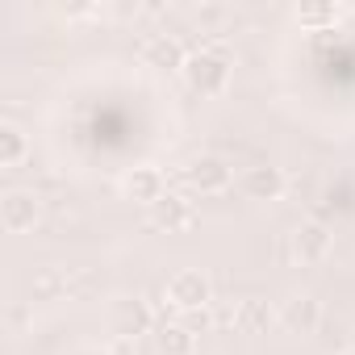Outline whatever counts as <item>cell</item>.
<instances>
[{
    "label": "cell",
    "instance_id": "cell-14",
    "mask_svg": "<svg viewBox=\"0 0 355 355\" xmlns=\"http://www.w3.org/2000/svg\"><path fill=\"white\" fill-rule=\"evenodd\" d=\"M30 155V138L17 121H0V167H21Z\"/></svg>",
    "mask_w": 355,
    "mask_h": 355
},
{
    "label": "cell",
    "instance_id": "cell-7",
    "mask_svg": "<svg viewBox=\"0 0 355 355\" xmlns=\"http://www.w3.org/2000/svg\"><path fill=\"white\" fill-rule=\"evenodd\" d=\"M239 189H243L247 201H280L284 189H288V180H284V171H280V167H272V163H255V167H247V171L239 175Z\"/></svg>",
    "mask_w": 355,
    "mask_h": 355
},
{
    "label": "cell",
    "instance_id": "cell-1",
    "mask_svg": "<svg viewBox=\"0 0 355 355\" xmlns=\"http://www.w3.org/2000/svg\"><path fill=\"white\" fill-rule=\"evenodd\" d=\"M184 80H189V88L201 92V96L226 92V84H230V55L222 51V42L193 51L189 63H184Z\"/></svg>",
    "mask_w": 355,
    "mask_h": 355
},
{
    "label": "cell",
    "instance_id": "cell-13",
    "mask_svg": "<svg viewBox=\"0 0 355 355\" xmlns=\"http://www.w3.org/2000/svg\"><path fill=\"white\" fill-rule=\"evenodd\" d=\"M155 347L159 355H197V330L189 322H163L155 326Z\"/></svg>",
    "mask_w": 355,
    "mask_h": 355
},
{
    "label": "cell",
    "instance_id": "cell-4",
    "mask_svg": "<svg viewBox=\"0 0 355 355\" xmlns=\"http://www.w3.org/2000/svg\"><path fill=\"white\" fill-rule=\"evenodd\" d=\"M288 251H293V259H297L301 268H313V263L330 259V251H334V230H330L322 218H305V222L293 230Z\"/></svg>",
    "mask_w": 355,
    "mask_h": 355
},
{
    "label": "cell",
    "instance_id": "cell-16",
    "mask_svg": "<svg viewBox=\"0 0 355 355\" xmlns=\"http://www.w3.org/2000/svg\"><path fill=\"white\" fill-rule=\"evenodd\" d=\"M218 17H226L222 5H205V9H197V21H218Z\"/></svg>",
    "mask_w": 355,
    "mask_h": 355
},
{
    "label": "cell",
    "instance_id": "cell-5",
    "mask_svg": "<svg viewBox=\"0 0 355 355\" xmlns=\"http://www.w3.org/2000/svg\"><path fill=\"white\" fill-rule=\"evenodd\" d=\"M38 218H42V201H38L30 189H9L5 197H0V226H5L9 234L34 230Z\"/></svg>",
    "mask_w": 355,
    "mask_h": 355
},
{
    "label": "cell",
    "instance_id": "cell-6",
    "mask_svg": "<svg viewBox=\"0 0 355 355\" xmlns=\"http://www.w3.org/2000/svg\"><path fill=\"white\" fill-rule=\"evenodd\" d=\"M109 326H113V338H142L150 326H155V313L142 297H117L113 309H109Z\"/></svg>",
    "mask_w": 355,
    "mask_h": 355
},
{
    "label": "cell",
    "instance_id": "cell-2",
    "mask_svg": "<svg viewBox=\"0 0 355 355\" xmlns=\"http://www.w3.org/2000/svg\"><path fill=\"white\" fill-rule=\"evenodd\" d=\"M167 301H171V309H180L184 318L201 313V309L214 305V280L201 268H180L167 280Z\"/></svg>",
    "mask_w": 355,
    "mask_h": 355
},
{
    "label": "cell",
    "instance_id": "cell-9",
    "mask_svg": "<svg viewBox=\"0 0 355 355\" xmlns=\"http://www.w3.org/2000/svg\"><path fill=\"white\" fill-rule=\"evenodd\" d=\"M280 326L288 334H313L322 326V301L313 293H297L280 305Z\"/></svg>",
    "mask_w": 355,
    "mask_h": 355
},
{
    "label": "cell",
    "instance_id": "cell-10",
    "mask_svg": "<svg viewBox=\"0 0 355 355\" xmlns=\"http://www.w3.org/2000/svg\"><path fill=\"white\" fill-rule=\"evenodd\" d=\"M193 218H197V209H193L189 193H163V197L150 205V222H155L159 230H167V234L189 230V226H193Z\"/></svg>",
    "mask_w": 355,
    "mask_h": 355
},
{
    "label": "cell",
    "instance_id": "cell-15",
    "mask_svg": "<svg viewBox=\"0 0 355 355\" xmlns=\"http://www.w3.org/2000/svg\"><path fill=\"white\" fill-rule=\"evenodd\" d=\"M297 17H301V26H330V21L338 17V9H334V5H309V9H301Z\"/></svg>",
    "mask_w": 355,
    "mask_h": 355
},
{
    "label": "cell",
    "instance_id": "cell-11",
    "mask_svg": "<svg viewBox=\"0 0 355 355\" xmlns=\"http://www.w3.org/2000/svg\"><path fill=\"white\" fill-rule=\"evenodd\" d=\"M142 59H146V67H159V71H184L189 51L175 34H150L142 42Z\"/></svg>",
    "mask_w": 355,
    "mask_h": 355
},
{
    "label": "cell",
    "instance_id": "cell-3",
    "mask_svg": "<svg viewBox=\"0 0 355 355\" xmlns=\"http://www.w3.org/2000/svg\"><path fill=\"white\" fill-rule=\"evenodd\" d=\"M180 180H184V189H189V193L218 197V193H226V189H230L234 167H230L222 155H197V159L180 171Z\"/></svg>",
    "mask_w": 355,
    "mask_h": 355
},
{
    "label": "cell",
    "instance_id": "cell-12",
    "mask_svg": "<svg viewBox=\"0 0 355 355\" xmlns=\"http://www.w3.org/2000/svg\"><path fill=\"white\" fill-rule=\"evenodd\" d=\"M280 322V309H272L268 297H247L239 309H234V326L243 334H268V326Z\"/></svg>",
    "mask_w": 355,
    "mask_h": 355
},
{
    "label": "cell",
    "instance_id": "cell-17",
    "mask_svg": "<svg viewBox=\"0 0 355 355\" xmlns=\"http://www.w3.org/2000/svg\"><path fill=\"white\" fill-rule=\"evenodd\" d=\"M343 355H355V347H351V351H343Z\"/></svg>",
    "mask_w": 355,
    "mask_h": 355
},
{
    "label": "cell",
    "instance_id": "cell-8",
    "mask_svg": "<svg viewBox=\"0 0 355 355\" xmlns=\"http://www.w3.org/2000/svg\"><path fill=\"white\" fill-rule=\"evenodd\" d=\"M163 193H167V180H163L159 167H130V171L121 175V197L134 201V205H146V209H150Z\"/></svg>",
    "mask_w": 355,
    "mask_h": 355
}]
</instances>
